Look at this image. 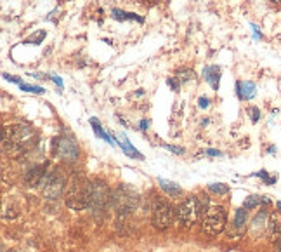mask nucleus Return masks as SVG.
<instances>
[{
	"label": "nucleus",
	"mask_w": 281,
	"mask_h": 252,
	"mask_svg": "<svg viewBox=\"0 0 281 252\" xmlns=\"http://www.w3.org/2000/svg\"><path fill=\"white\" fill-rule=\"evenodd\" d=\"M137 203H139L137 191L127 184H120L111 191V207L117 210L120 218H125L130 212H134L137 209Z\"/></svg>",
	"instance_id": "nucleus-2"
},
{
	"label": "nucleus",
	"mask_w": 281,
	"mask_h": 252,
	"mask_svg": "<svg viewBox=\"0 0 281 252\" xmlns=\"http://www.w3.org/2000/svg\"><path fill=\"white\" fill-rule=\"evenodd\" d=\"M267 231L273 237V240H278L281 237V221H278L274 216H271L269 223H267Z\"/></svg>",
	"instance_id": "nucleus-19"
},
{
	"label": "nucleus",
	"mask_w": 281,
	"mask_h": 252,
	"mask_svg": "<svg viewBox=\"0 0 281 252\" xmlns=\"http://www.w3.org/2000/svg\"><path fill=\"white\" fill-rule=\"evenodd\" d=\"M220 73H222L220 72V66H217V65H210V66H205V68H203V78L209 82V85L213 89V91L219 89Z\"/></svg>",
	"instance_id": "nucleus-13"
},
{
	"label": "nucleus",
	"mask_w": 281,
	"mask_h": 252,
	"mask_svg": "<svg viewBox=\"0 0 281 252\" xmlns=\"http://www.w3.org/2000/svg\"><path fill=\"white\" fill-rule=\"evenodd\" d=\"M46 37H47L46 30H38V31H35V33H31L28 38H24L23 44L24 46H40V44L46 40Z\"/></svg>",
	"instance_id": "nucleus-18"
},
{
	"label": "nucleus",
	"mask_w": 281,
	"mask_h": 252,
	"mask_svg": "<svg viewBox=\"0 0 281 252\" xmlns=\"http://www.w3.org/2000/svg\"><path fill=\"white\" fill-rule=\"evenodd\" d=\"M149 126H151V122H149L148 119H142V120L139 122V129H140V130H148Z\"/></svg>",
	"instance_id": "nucleus-31"
},
{
	"label": "nucleus",
	"mask_w": 281,
	"mask_h": 252,
	"mask_svg": "<svg viewBox=\"0 0 281 252\" xmlns=\"http://www.w3.org/2000/svg\"><path fill=\"white\" fill-rule=\"evenodd\" d=\"M89 122H91V126H92V129H94V132H95V136H97V138H103L104 141L106 143H110L111 146L115 145V141H113V138H111L110 134L106 132V130L103 129V126H101V122H99L97 119H95V117H92L91 120H89Z\"/></svg>",
	"instance_id": "nucleus-17"
},
{
	"label": "nucleus",
	"mask_w": 281,
	"mask_h": 252,
	"mask_svg": "<svg viewBox=\"0 0 281 252\" xmlns=\"http://www.w3.org/2000/svg\"><path fill=\"white\" fill-rule=\"evenodd\" d=\"M262 203H264V195H250L245 199L243 207L247 210H254L257 209L258 205H262Z\"/></svg>",
	"instance_id": "nucleus-20"
},
{
	"label": "nucleus",
	"mask_w": 281,
	"mask_h": 252,
	"mask_svg": "<svg viewBox=\"0 0 281 252\" xmlns=\"http://www.w3.org/2000/svg\"><path fill=\"white\" fill-rule=\"evenodd\" d=\"M267 2H271L274 5H281V0H267Z\"/></svg>",
	"instance_id": "nucleus-35"
},
{
	"label": "nucleus",
	"mask_w": 281,
	"mask_h": 252,
	"mask_svg": "<svg viewBox=\"0 0 281 252\" xmlns=\"http://www.w3.org/2000/svg\"><path fill=\"white\" fill-rule=\"evenodd\" d=\"M175 218H177V212H175V209L170 203H167L165 200H158L155 203V207H153V225H155V228H170Z\"/></svg>",
	"instance_id": "nucleus-5"
},
{
	"label": "nucleus",
	"mask_w": 281,
	"mask_h": 252,
	"mask_svg": "<svg viewBox=\"0 0 281 252\" xmlns=\"http://www.w3.org/2000/svg\"><path fill=\"white\" fill-rule=\"evenodd\" d=\"M247 223H248L247 209H245V207H241V209H236L233 225L229 226V229H228L229 237H233V238L241 237V235L245 233V229H247Z\"/></svg>",
	"instance_id": "nucleus-9"
},
{
	"label": "nucleus",
	"mask_w": 281,
	"mask_h": 252,
	"mask_svg": "<svg viewBox=\"0 0 281 252\" xmlns=\"http://www.w3.org/2000/svg\"><path fill=\"white\" fill-rule=\"evenodd\" d=\"M198 106L203 108V110H207V108L210 106V100H209V98H207V96H202V98L198 100Z\"/></svg>",
	"instance_id": "nucleus-27"
},
{
	"label": "nucleus",
	"mask_w": 281,
	"mask_h": 252,
	"mask_svg": "<svg viewBox=\"0 0 281 252\" xmlns=\"http://www.w3.org/2000/svg\"><path fill=\"white\" fill-rule=\"evenodd\" d=\"M267 151H269V153H274V151H276V148H274V146H269V148H267Z\"/></svg>",
	"instance_id": "nucleus-36"
},
{
	"label": "nucleus",
	"mask_w": 281,
	"mask_h": 252,
	"mask_svg": "<svg viewBox=\"0 0 281 252\" xmlns=\"http://www.w3.org/2000/svg\"><path fill=\"white\" fill-rule=\"evenodd\" d=\"M47 167H49V164L33 165V167L26 172V177H24L28 186L35 188V186H38V184H42L44 177H46V174H47Z\"/></svg>",
	"instance_id": "nucleus-10"
},
{
	"label": "nucleus",
	"mask_w": 281,
	"mask_h": 252,
	"mask_svg": "<svg viewBox=\"0 0 281 252\" xmlns=\"http://www.w3.org/2000/svg\"><path fill=\"white\" fill-rule=\"evenodd\" d=\"M49 78H50V80H52L54 84H56L59 89L63 87V78H61V76H57V75H49Z\"/></svg>",
	"instance_id": "nucleus-30"
},
{
	"label": "nucleus",
	"mask_w": 281,
	"mask_h": 252,
	"mask_svg": "<svg viewBox=\"0 0 281 252\" xmlns=\"http://www.w3.org/2000/svg\"><path fill=\"white\" fill-rule=\"evenodd\" d=\"M209 190L212 191V193H217V195H228L229 193V186L224 183H212L209 186Z\"/></svg>",
	"instance_id": "nucleus-23"
},
{
	"label": "nucleus",
	"mask_w": 281,
	"mask_h": 252,
	"mask_svg": "<svg viewBox=\"0 0 281 252\" xmlns=\"http://www.w3.org/2000/svg\"><path fill=\"white\" fill-rule=\"evenodd\" d=\"M158 184H160V188H162V190H164L168 197H179V195H183V188L179 186L177 183H174V181L164 179V177H158Z\"/></svg>",
	"instance_id": "nucleus-16"
},
{
	"label": "nucleus",
	"mask_w": 281,
	"mask_h": 252,
	"mask_svg": "<svg viewBox=\"0 0 281 252\" xmlns=\"http://www.w3.org/2000/svg\"><path fill=\"white\" fill-rule=\"evenodd\" d=\"M175 76H177V80L181 82V84H186V82L193 80L194 76V72L191 68H183V70H179V72H175Z\"/></svg>",
	"instance_id": "nucleus-21"
},
{
	"label": "nucleus",
	"mask_w": 281,
	"mask_h": 252,
	"mask_svg": "<svg viewBox=\"0 0 281 252\" xmlns=\"http://www.w3.org/2000/svg\"><path fill=\"white\" fill-rule=\"evenodd\" d=\"M276 209H278V210H280V212H281V202H276Z\"/></svg>",
	"instance_id": "nucleus-37"
},
{
	"label": "nucleus",
	"mask_w": 281,
	"mask_h": 252,
	"mask_svg": "<svg viewBox=\"0 0 281 252\" xmlns=\"http://www.w3.org/2000/svg\"><path fill=\"white\" fill-rule=\"evenodd\" d=\"M252 28H254L255 38H262V33H260V30H258V28H257V25H252Z\"/></svg>",
	"instance_id": "nucleus-33"
},
{
	"label": "nucleus",
	"mask_w": 281,
	"mask_h": 252,
	"mask_svg": "<svg viewBox=\"0 0 281 252\" xmlns=\"http://www.w3.org/2000/svg\"><path fill=\"white\" fill-rule=\"evenodd\" d=\"M236 96L241 101H250L257 96V85L254 82H236Z\"/></svg>",
	"instance_id": "nucleus-12"
},
{
	"label": "nucleus",
	"mask_w": 281,
	"mask_h": 252,
	"mask_svg": "<svg viewBox=\"0 0 281 252\" xmlns=\"http://www.w3.org/2000/svg\"><path fill=\"white\" fill-rule=\"evenodd\" d=\"M165 150H168L170 153H175V155H184L186 150L181 148V146H174V145H165Z\"/></svg>",
	"instance_id": "nucleus-26"
},
{
	"label": "nucleus",
	"mask_w": 281,
	"mask_h": 252,
	"mask_svg": "<svg viewBox=\"0 0 281 252\" xmlns=\"http://www.w3.org/2000/svg\"><path fill=\"white\" fill-rule=\"evenodd\" d=\"M267 219H269V214H267V210L262 209L258 210L257 214L254 216V219H252L250 223V235L252 237H258V235L262 233L264 229L267 228Z\"/></svg>",
	"instance_id": "nucleus-11"
},
{
	"label": "nucleus",
	"mask_w": 281,
	"mask_h": 252,
	"mask_svg": "<svg viewBox=\"0 0 281 252\" xmlns=\"http://www.w3.org/2000/svg\"><path fill=\"white\" fill-rule=\"evenodd\" d=\"M106 207H111V191L103 181H92V199L89 209L94 210L95 214H101Z\"/></svg>",
	"instance_id": "nucleus-6"
},
{
	"label": "nucleus",
	"mask_w": 281,
	"mask_h": 252,
	"mask_svg": "<svg viewBox=\"0 0 281 252\" xmlns=\"http://www.w3.org/2000/svg\"><path fill=\"white\" fill-rule=\"evenodd\" d=\"M247 113H248V117H250L252 124H257L258 120H260V117H262V113H260L258 106H248L247 108Z\"/></svg>",
	"instance_id": "nucleus-24"
},
{
	"label": "nucleus",
	"mask_w": 281,
	"mask_h": 252,
	"mask_svg": "<svg viewBox=\"0 0 281 252\" xmlns=\"http://www.w3.org/2000/svg\"><path fill=\"white\" fill-rule=\"evenodd\" d=\"M167 84L170 85V89H172V91L179 92V84H181V82H179L177 78H175V80H174V78H167Z\"/></svg>",
	"instance_id": "nucleus-29"
},
{
	"label": "nucleus",
	"mask_w": 281,
	"mask_h": 252,
	"mask_svg": "<svg viewBox=\"0 0 281 252\" xmlns=\"http://www.w3.org/2000/svg\"><path fill=\"white\" fill-rule=\"evenodd\" d=\"M205 153L209 155V157H220V155H222L219 150H205Z\"/></svg>",
	"instance_id": "nucleus-32"
},
{
	"label": "nucleus",
	"mask_w": 281,
	"mask_h": 252,
	"mask_svg": "<svg viewBox=\"0 0 281 252\" xmlns=\"http://www.w3.org/2000/svg\"><path fill=\"white\" fill-rule=\"evenodd\" d=\"M117 141H118V145H120V148L123 150V153H125L127 157H130V158H137V160H144V157L140 155L139 151H137L136 148H134L132 145L129 143V139H127V136L123 132H120L117 136Z\"/></svg>",
	"instance_id": "nucleus-15"
},
{
	"label": "nucleus",
	"mask_w": 281,
	"mask_h": 252,
	"mask_svg": "<svg viewBox=\"0 0 281 252\" xmlns=\"http://www.w3.org/2000/svg\"><path fill=\"white\" fill-rule=\"evenodd\" d=\"M66 205L71 210H85L91 207L92 199V181L84 176H75L66 190Z\"/></svg>",
	"instance_id": "nucleus-1"
},
{
	"label": "nucleus",
	"mask_w": 281,
	"mask_h": 252,
	"mask_svg": "<svg viewBox=\"0 0 281 252\" xmlns=\"http://www.w3.org/2000/svg\"><path fill=\"white\" fill-rule=\"evenodd\" d=\"M200 218H202V214H200V207H198L196 195H191L189 199H186L181 205H179L177 219L183 226L191 228V226H193Z\"/></svg>",
	"instance_id": "nucleus-8"
},
{
	"label": "nucleus",
	"mask_w": 281,
	"mask_h": 252,
	"mask_svg": "<svg viewBox=\"0 0 281 252\" xmlns=\"http://www.w3.org/2000/svg\"><path fill=\"white\" fill-rule=\"evenodd\" d=\"M5 252H14V251H5Z\"/></svg>",
	"instance_id": "nucleus-38"
},
{
	"label": "nucleus",
	"mask_w": 281,
	"mask_h": 252,
	"mask_svg": "<svg viewBox=\"0 0 281 252\" xmlns=\"http://www.w3.org/2000/svg\"><path fill=\"white\" fill-rule=\"evenodd\" d=\"M2 76H4V78H5V80H9V82H14V84H21V82H23V80H21V78H19V76H14V75H9V73H4V75H2Z\"/></svg>",
	"instance_id": "nucleus-28"
},
{
	"label": "nucleus",
	"mask_w": 281,
	"mask_h": 252,
	"mask_svg": "<svg viewBox=\"0 0 281 252\" xmlns=\"http://www.w3.org/2000/svg\"><path fill=\"white\" fill-rule=\"evenodd\" d=\"M111 18L115 19V21H120V23H125V21H137L139 25L144 23V18L139 14H136V12H127L123 11V9H111Z\"/></svg>",
	"instance_id": "nucleus-14"
},
{
	"label": "nucleus",
	"mask_w": 281,
	"mask_h": 252,
	"mask_svg": "<svg viewBox=\"0 0 281 252\" xmlns=\"http://www.w3.org/2000/svg\"><path fill=\"white\" fill-rule=\"evenodd\" d=\"M254 176H255V177H260V179H262L266 184H274V183H276V179H278L276 176H269V174H267L266 171H258V172H255Z\"/></svg>",
	"instance_id": "nucleus-25"
},
{
	"label": "nucleus",
	"mask_w": 281,
	"mask_h": 252,
	"mask_svg": "<svg viewBox=\"0 0 281 252\" xmlns=\"http://www.w3.org/2000/svg\"><path fill=\"white\" fill-rule=\"evenodd\" d=\"M228 214H226V209L222 205H210L207 210L205 218H203V233L209 235V237H219L222 231L226 229L228 225Z\"/></svg>",
	"instance_id": "nucleus-3"
},
{
	"label": "nucleus",
	"mask_w": 281,
	"mask_h": 252,
	"mask_svg": "<svg viewBox=\"0 0 281 252\" xmlns=\"http://www.w3.org/2000/svg\"><path fill=\"white\" fill-rule=\"evenodd\" d=\"M54 153L65 162H75L80 157V148L75 138L71 136H61L54 139Z\"/></svg>",
	"instance_id": "nucleus-7"
},
{
	"label": "nucleus",
	"mask_w": 281,
	"mask_h": 252,
	"mask_svg": "<svg viewBox=\"0 0 281 252\" xmlns=\"http://www.w3.org/2000/svg\"><path fill=\"white\" fill-rule=\"evenodd\" d=\"M276 251H278V252H281V237L276 240Z\"/></svg>",
	"instance_id": "nucleus-34"
},
{
	"label": "nucleus",
	"mask_w": 281,
	"mask_h": 252,
	"mask_svg": "<svg viewBox=\"0 0 281 252\" xmlns=\"http://www.w3.org/2000/svg\"><path fill=\"white\" fill-rule=\"evenodd\" d=\"M18 87L21 89V91H24V92H33V94H46V89L40 87V85H31V84H24V82H21Z\"/></svg>",
	"instance_id": "nucleus-22"
},
{
	"label": "nucleus",
	"mask_w": 281,
	"mask_h": 252,
	"mask_svg": "<svg viewBox=\"0 0 281 252\" xmlns=\"http://www.w3.org/2000/svg\"><path fill=\"white\" fill-rule=\"evenodd\" d=\"M65 174L57 167L54 169H47V174L42 181V190H44V197L47 200H57L59 197L63 195V191H65Z\"/></svg>",
	"instance_id": "nucleus-4"
}]
</instances>
